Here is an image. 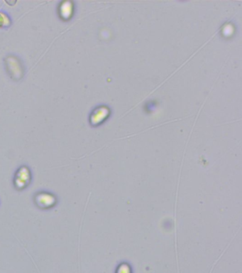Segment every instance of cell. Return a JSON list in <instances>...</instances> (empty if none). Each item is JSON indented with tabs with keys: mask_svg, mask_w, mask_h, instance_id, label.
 Segmentation results:
<instances>
[{
	"mask_svg": "<svg viewBox=\"0 0 242 273\" xmlns=\"http://www.w3.org/2000/svg\"><path fill=\"white\" fill-rule=\"evenodd\" d=\"M11 25L10 17L3 12H0V29L5 28Z\"/></svg>",
	"mask_w": 242,
	"mask_h": 273,
	"instance_id": "5b68a950",
	"label": "cell"
},
{
	"mask_svg": "<svg viewBox=\"0 0 242 273\" xmlns=\"http://www.w3.org/2000/svg\"><path fill=\"white\" fill-rule=\"evenodd\" d=\"M110 115V110L105 105H100L93 110L90 116V123L93 126H98L106 120Z\"/></svg>",
	"mask_w": 242,
	"mask_h": 273,
	"instance_id": "3957f363",
	"label": "cell"
},
{
	"mask_svg": "<svg viewBox=\"0 0 242 273\" xmlns=\"http://www.w3.org/2000/svg\"><path fill=\"white\" fill-rule=\"evenodd\" d=\"M34 202L41 209H50L57 204V198L51 193L42 191L36 194Z\"/></svg>",
	"mask_w": 242,
	"mask_h": 273,
	"instance_id": "7a4b0ae2",
	"label": "cell"
},
{
	"mask_svg": "<svg viewBox=\"0 0 242 273\" xmlns=\"http://www.w3.org/2000/svg\"><path fill=\"white\" fill-rule=\"evenodd\" d=\"M73 9H74V7H73L72 1H63L58 9V11H59L58 12H59L61 19L65 20V21L70 19L73 14Z\"/></svg>",
	"mask_w": 242,
	"mask_h": 273,
	"instance_id": "277c9868",
	"label": "cell"
},
{
	"mask_svg": "<svg viewBox=\"0 0 242 273\" xmlns=\"http://www.w3.org/2000/svg\"><path fill=\"white\" fill-rule=\"evenodd\" d=\"M32 181V172L29 167L22 166L16 171L14 178V185L17 190L25 189Z\"/></svg>",
	"mask_w": 242,
	"mask_h": 273,
	"instance_id": "6da1fadb",
	"label": "cell"
},
{
	"mask_svg": "<svg viewBox=\"0 0 242 273\" xmlns=\"http://www.w3.org/2000/svg\"><path fill=\"white\" fill-rule=\"evenodd\" d=\"M116 273H132L129 264L126 263H121L116 268Z\"/></svg>",
	"mask_w": 242,
	"mask_h": 273,
	"instance_id": "8992f818",
	"label": "cell"
}]
</instances>
